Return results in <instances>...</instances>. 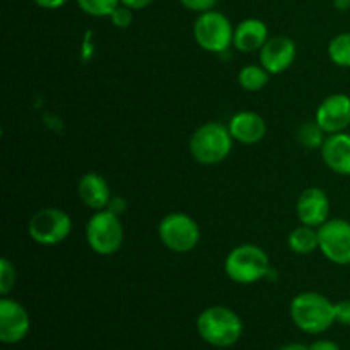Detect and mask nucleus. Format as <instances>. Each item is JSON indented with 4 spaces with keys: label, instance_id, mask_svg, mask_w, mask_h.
<instances>
[{
    "label": "nucleus",
    "instance_id": "4",
    "mask_svg": "<svg viewBox=\"0 0 350 350\" xmlns=\"http://www.w3.org/2000/svg\"><path fill=\"white\" fill-rule=\"evenodd\" d=\"M270 260L265 250L260 246L245 243L229 252L224 260V272L232 282L241 286H252L265 279L270 273Z\"/></svg>",
    "mask_w": 350,
    "mask_h": 350
},
{
    "label": "nucleus",
    "instance_id": "1",
    "mask_svg": "<svg viewBox=\"0 0 350 350\" xmlns=\"http://www.w3.org/2000/svg\"><path fill=\"white\" fill-rule=\"evenodd\" d=\"M293 323L301 332L310 335H321L337 323L335 320V303L327 296L313 291H306L293 297L289 306Z\"/></svg>",
    "mask_w": 350,
    "mask_h": 350
},
{
    "label": "nucleus",
    "instance_id": "29",
    "mask_svg": "<svg viewBox=\"0 0 350 350\" xmlns=\"http://www.w3.org/2000/svg\"><path fill=\"white\" fill-rule=\"evenodd\" d=\"M154 2H156V0H122L123 5L130 7V9H132V10L147 9V7L152 5Z\"/></svg>",
    "mask_w": 350,
    "mask_h": 350
},
{
    "label": "nucleus",
    "instance_id": "10",
    "mask_svg": "<svg viewBox=\"0 0 350 350\" xmlns=\"http://www.w3.org/2000/svg\"><path fill=\"white\" fill-rule=\"evenodd\" d=\"M31 318L26 308L10 297L0 299V342L16 345L29 335Z\"/></svg>",
    "mask_w": 350,
    "mask_h": 350
},
{
    "label": "nucleus",
    "instance_id": "2",
    "mask_svg": "<svg viewBox=\"0 0 350 350\" xmlns=\"http://www.w3.org/2000/svg\"><path fill=\"white\" fill-rule=\"evenodd\" d=\"M245 325L239 314L228 306H211L197 318V332L205 344L229 349L243 337Z\"/></svg>",
    "mask_w": 350,
    "mask_h": 350
},
{
    "label": "nucleus",
    "instance_id": "3",
    "mask_svg": "<svg viewBox=\"0 0 350 350\" xmlns=\"http://www.w3.org/2000/svg\"><path fill=\"white\" fill-rule=\"evenodd\" d=\"M232 139L228 125L208 122L198 126L190 139V154L198 164L215 166L229 157L232 150Z\"/></svg>",
    "mask_w": 350,
    "mask_h": 350
},
{
    "label": "nucleus",
    "instance_id": "15",
    "mask_svg": "<svg viewBox=\"0 0 350 350\" xmlns=\"http://www.w3.org/2000/svg\"><path fill=\"white\" fill-rule=\"evenodd\" d=\"M320 150L321 159L328 170L340 176H350V133L340 132L327 135Z\"/></svg>",
    "mask_w": 350,
    "mask_h": 350
},
{
    "label": "nucleus",
    "instance_id": "23",
    "mask_svg": "<svg viewBox=\"0 0 350 350\" xmlns=\"http://www.w3.org/2000/svg\"><path fill=\"white\" fill-rule=\"evenodd\" d=\"M16 267H14V263L10 262L9 258L3 256V258L0 260V296H9V293L14 289V286H16Z\"/></svg>",
    "mask_w": 350,
    "mask_h": 350
},
{
    "label": "nucleus",
    "instance_id": "13",
    "mask_svg": "<svg viewBox=\"0 0 350 350\" xmlns=\"http://www.w3.org/2000/svg\"><path fill=\"white\" fill-rule=\"evenodd\" d=\"M296 214L301 224L320 228L330 219V198L323 188H306L299 195L296 204Z\"/></svg>",
    "mask_w": 350,
    "mask_h": 350
},
{
    "label": "nucleus",
    "instance_id": "24",
    "mask_svg": "<svg viewBox=\"0 0 350 350\" xmlns=\"http://www.w3.org/2000/svg\"><path fill=\"white\" fill-rule=\"evenodd\" d=\"M133 12H135V10H132L130 7L120 3V5L115 9V12L109 16V21H111L113 26L118 27V29H129L133 23Z\"/></svg>",
    "mask_w": 350,
    "mask_h": 350
},
{
    "label": "nucleus",
    "instance_id": "19",
    "mask_svg": "<svg viewBox=\"0 0 350 350\" xmlns=\"http://www.w3.org/2000/svg\"><path fill=\"white\" fill-rule=\"evenodd\" d=\"M270 74L262 65H245L238 74V82L241 89L248 92H258L269 84Z\"/></svg>",
    "mask_w": 350,
    "mask_h": 350
},
{
    "label": "nucleus",
    "instance_id": "6",
    "mask_svg": "<svg viewBox=\"0 0 350 350\" xmlns=\"http://www.w3.org/2000/svg\"><path fill=\"white\" fill-rule=\"evenodd\" d=\"M193 38L202 50L208 53H226L232 46L234 27L228 16L219 10L198 14L193 24Z\"/></svg>",
    "mask_w": 350,
    "mask_h": 350
},
{
    "label": "nucleus",
    "instance_id": "17",
    "mask_svg": "<svg viewBox=\"0 0 350 350\" xmlns=\"http://www.w3.org/2000/svg\"><path fill=\"white\" fill-rule=\"evenodd\" d=\"M269 27L263 21L256 19V17H248V19L241 21L238 26L234 27V40H232V46L243 53H253V51H260L263 44L269 41Z\"/></svg>",
    "mask_w": 350,
    "mask_h": 350
},
{
    "label": "nucleus",
    "instance_id": "20",
    "mask_svg": "<svg viewBox=\"0 0 350 350\" xmlns=\"http://www.w3.org/2000/svg\"><path fill=\"white\" fill-rule=\"evenodd\" d=\"M328 57L337 67L350 68V33H340L328 43Z\"/></svg>",
    "mask_w": 350,
    "mask_h": 350
},
{
    "label": "nucleus",
    "instance_id": "16",
    "mask_svg": "<svg viewBox=\"0 0 350 350\" xmlns=\"http://www.w3.org/2000/svg\"><path fill=\"white\" fill-rule=\"evenodd\" d=\"M77 195L82 204L92 211H105L111 204V190L108 181L98 173H85L79 180Z\"/></svg>",
    "mask_w": 350,
    "mask_h": 350
},
{
    "label": "nucleus",
    "instance_id": "9",
    "mask_svg": "<svg viewBox=\"0 0 350 350\" xmlns=\"http://www.w3.org/2000/svg\"><path fill=\"white\" fill-rule=\"evenodd\" d=\"M320 252L335 265H350V222L345 219H328L318 228Z\"/></svg>",
    "mask_w": 350,
    "mask_h": 350
},
{
    "label": "nucleus",
    "instance_id": "5",
    "mask_svg": "<svg viewBox=\"0 0 350 350\" xmlns=\"http://www.w3.org/2000/svg\"><path fill=\"white\" fill-rule=\"evenodd\" d=\"M85 239H88L89 248L96 255H115L123 246V239H125V229L118 214L111 208L96 211L85 226Z\"/></svg>",
    "mask_w": 350,
    "mask_h": 350
},
{
    "label": "nucleus",
    "instance_id": "30",
    "mask_svg": "<svg viewBox=\"0 0 350 350\" xmlns=\"http://www.w3.org/2000/svg\"><path fill=\"white\" fill-rule=\"evenodd\" d=\"M279 350H310V345L299 344V342H293V344L282 345Z\"/></svg>",
    "mask_w": 350,
    "mask_h": 350
},
{
    "label": "nucleus",
    "instance_id": "18",
    "mask_svg": "<svg viewBox=\"0 0 350 350\" xmlns=\"http://www.w3.org/2000/svg\"><path fill=\"white\" fill-rule=\"evenodd\" d=\"M287 246L296 255H311L313 252L320 250L318 229L304 224L297 226L287 236Z\"/></svg>",
    "mask_w": 350,
    "mask_h": 350
},
{
    "label": "nucleus",
    "instance_id": "21",
    "mask_svg": "<svg viewBox=\"0 0 350 350\" xmlns=\"http://www.w3.org/2000/svg\"><path fill=\"white\" fill-rule=\"evenodd\" d=\"M327 133L323 132V129H321L320 125L317 123V120L314 122H306L301 125V129L297 130V140H299L301 146H304L306 149L313 150V149H321L325 144V140H327Z\"/></svg>",
    "mask_w": 350,
    "mask_h": 350
},
{
    "label": "nucleus",
    "instance_id": "12",
    "mask_svg": "<svg viewBox=\"0 0 350 350\" xmlns=\"http://www.w3.org/2000/svg\"><path fill=\"white\" fill-rule=\"evenodd\" d=\"M296 53L297 46L293 38L279 34V36L269 38V41L260 50V65L270 75H279L293 67Z\"/></svg>",
    "mask_w": 350,
    "mask_h": 350
},
{
    "label": "nucleus",
    "instance_id": "7",
    "mask_svg": "<svg viewBox=\"0 0 350 350\" xmlns=\"http://www.w3.org/2000/svg\"><path fill=\"white\" fill-rule=\"evenodd\" d=\"M157 234L161 243L174 253H188L200 243V228L195 219L185 212H171L164 215L157 228Z\"/></svg>",
    "mask_w": 350,
    "mask_h": 350
},
{
    "label": "nucleus",
    "instance_id": "26",
    "mask_svg": "<svg viewBox=\"0 0 350 350\" xmlns=\"http://www.w3.org/2000/svg\"><path fill=\"white\" fill-rule=\"evenodd\" d=\"M335 320L344 327H350V299L335 303Z\"/></svg>",
    "mask_w": 350,
    "mask_h": 350
},
{
    "label": "nucleus",
    "instance_id": "31",
    "mask_svg": "<svg viewBox=\"0 0 350 350\" xmlns=\"http://www.w3.org/2000/svg\"><path fill=\"white\" fill-rule=\"evenodd\" d=\"M334 5L337 10L345 12V10L350 9V0H334Z\"/></svg>",
    "mask_w": 350,
    "mask_h": 350
},
{
    "label": "nucleus",
    "instance_id": "25",
    "mask_svg": "<svg viewBox=\"0 0 350 350\" xmlns=\"http://www.w3.org/2000/svg\"><path fill=\"white\" fill-rule=\"evenodd\" d=\"M219 0H180L181 5L185 9L191 10V12H207V10H214L215 5H217Z\"/></svg>",
    "mask_w": 350,
    "mask_h": 350
},
{
    "label": "nucleus",
    "instance_id": "22",
    "mask_svg": "<svg viewBox=\"0 0 350 350\" xmlns=\"http://www.w3.org/2000/svg\"><path fill=\"white\" fill-rule=\"evenodd\" d=\"M77 7L91 17H109L122 0H75Z\"/></svg>",
    "mask_w": 350,
    "mask_h": 350
},
{
    "label": "nucleus",
    "instance_id": "28",
    "mask_svg": "<svg viewBox=\"0 0 350 350\" xmlns=\"http://www.w3.org/2000/svg\"><path fill=\"white\" fill-rule=\"evenodd\" d=\"M33 2L44 10H57L62 9L68 0H33Z\"/></svg>",
    "mask_w": 350,
    "mask_h": 350
},
{
    "label": "nucleus",
    "instance_id": "8",
    "mask_svg": "<svg viewBox=\"0 0 350 350\" xmlns=\"http://www.w3.org/2000/svg\"><path fill=\"white\" fill-rule=\"evenodd\" d=\"M31 239L41 246H55L64 243L72 232V219L62 208H40L27 222Z\"/></svg>",
    "mask_w": 350,
    "mask_h": 350
},
{
    "label": "nucleus",
    "instance_id": "27",
    "mask_svg": "<svg viewBox=\"0 0 350 350\" xmlns=\"http://www.w3.org/2000/svg\"><path fill=\"white\" fill-rule=\"evenodd\" d=\"M310 350H342L340 345L334 340H328V338H321V340H314L310 345Z\"/></svg>",
    "mask_w": 350,
    "mask_h": 350
},
{
    "label": "nucleus",
    "instance_id": "11",
    "mask_svg": "<svg viewBox=\"0 0 350 350\" xmlns=\"http://www.w3.org/2000/svg\"><path fill=\"white\" fill-rule=\"evenodd\" d=\"M314 120L327 135L345 132L350 125V96L344 92L327 96L318 106Z\"/></svg>",
    "mask_w": 350,
    "mask_h": 350
},
{
    "label": "nucleus",
    "instance_id": "14",
    "mask_svg": "<svg viewBox=\"0 0 350 350\" xmlns=\"http://www.w3.org/2000/svg\"><path fill=\"white\" fill-rule=\"evenodd\" d=\"M232 139L245 146H255L267 135V123L262 115L255 111H238L228 123Z\"/></svg>",
    "mask_w": 350,
    "mask_h": 350
}]
</instances>
